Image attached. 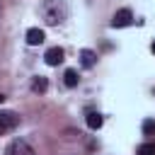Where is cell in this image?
<instances>
[{"mask_svg":"<svg viewBox=\"0 0 155 155\" xmlns=\"http://www.w3.org/2000/svg\"><path fill=\"white\" fill-rule=\"evenodd\" d=\"M63 17H65V5L63 2H58V0L46 2V7H44L46 24H58V22H63Z\"/></svg>","mask_w":155,"mask_h":155,"instance_id":"cell-1","label":"cell"},{"mask_svg":"<svg viewBox=\"0 0 155 155\" xmlns=\"http://www.w3.org/2000/svg\"><path fill=\"white\" fill-rule=\"evenodd\" d=\"M17 126H19V116L15 111H10V109H2L0 111V133H10Z\"/></svg>","mask_w":155,"mask_h":155,"instance_id":"cell-2","label":"cell"},{"mask_svg":"<svg viewBox=\"0 0 155 155\" xmlns=\"http://www.w3.org/2000/svg\"><path fill=\"white\" fill-rule=\"evenodd\" d=\"M5 155H36L34 153V148L27 143V140H12L10 145H7V150H5Z\"/></svg>","mask_w":155,"mask_h":155,"instance_id":"cell-3","label":"cell"},{"mask_svg":"<svg viewBox=\"0 0 155 155\" xmlns=\"http://www.w3.org/2000/svg\"><path fill=\"white\" fill-rule=\"evenodd\" d=\"M128 24H133V12L128 10V7H124V10H119V12H114V17H111V27H128Z\"/></svg>","mask_w":155,"mask_h":155,"instance_id":"cell-4","label":"cell"},{"mask_svg":"<svg viewBox=\"0 0 155 155\" xmlns=\"http://www.w3.org/2000/svg\"><path fill=\"white\" fill-rule=\"evenodd\" d=\"M63 48L61 46H51L46 53H44V61H46V65H58V63H63Z\"/></svg>","mask_w":155,"mask_h":155,"instance_id":"cell-5","label":"cell"},{"mask_svg":"<svg viewBox=\"0 0 155 155\" xmlns=\"http://www.w3.org/2000/svg\"><path fill=\"white\" fill-rule=\"evenodd\" d=\"M41 41H44V31H41L39 27L27 29V44H29V46H39Z\"/></svg>","mask_w":155,"mask_h":155,"instance_id":"cell-6","label":"cell"},{"mask_svg":"<svg viewBox=\"0 0 155 155\" xmlns=\"http://www.w3.org/2000/svg\"><path fill=\"white\" fill-rule=\"evenodd\" d=\"M80 63H82V68H92L97 63V53L90 51V48H82L80 51Z\"/></svg>","mask_w":155,"mask_h":155,"instance_id":"cell-7","label":"cell"},{"mask_svg":"<svg viewBox=\"0 0 155 155\" xmlns=\"http://www.w3.org/2000/svg\"><path fill=\"white\" fill-rule=\"evenodd\" d=\"M31 90H34V92H46V90H48V80H46L44 75H36V78L31 80Z\"/></svg>","mask_w":155,"mask_h":155,"instance_id":"cell-8","label":"cell"},{"mask_svg":"<svg viewBox=\"0 0 155 155\" xmlns=\"http://www.w3.org/2000/svg\"><path fill=\"white\" fill-rule=\"evenodd\" d=\"M87 126H90L92 131L102 128V114H97V111H90V114H87Z\"/></svg>","mask_w":155,"mask_h":155,"instance_id":"cell-9","label":"cell"},{"mask_svg":"<svg viewBox=\"0 0 155 155\" xmlns=\"http://www.w3.org/2000/svg\"><path fill=\"white\" fill-rule=\"evenodd\" d=\"M78 80H80V78H78V70L68 68V70H65V75H63V82H65L68 87H75V85H78Z\"/></svg>","mask_w":155,"mask_h":155,"instance_id":"cell-10","label":"cell"},{"mask_svg":"<svg viewBox=\"0 0 155 155\" xmlns=\"http://www.w3.org/2000/svg\"><path fill=\"white\" fill-rule=\"evenodd\" d=\"M136 155H155V143H143V145H138Z\"/></svg>","mask_w":155,"mask_h":155,"instance_id":"cell-11","label":"cell"},{"mask_svg":"<svg viewBox=\"0 0 155 155\" xmlns=\"http://www.w3.org/2000/svg\"><path fill=\"white\" fill-rule=\"evenodd\" d=\"M143 133L145 136H155V121L153 119H145L143 121Z\"/></svg>","mask_w":155,"mask_h":155,"instance_id":"cell-12","label":"cell"},{"mask_svg":"<svg viewBox=\"0 0 155 155\" xmlns=\"http://www.w3.org/2000/svg\"><path fill=\"white\" fill-rule=\"evenodd\" d=\"M150 51H153V53H155V41H153V44H150Z\"/></svg>","mask_w":155,"mask_h":155,"instance_id":"cell-13","label":"cell"},{"mask_svg":"<svg viewBox=\"0 0 155 155\" xmlns=\"http://www.w3.org/2000/svg\"><path fill=\"white\" fill-rule=\"evenodd\" d=\"M2 102H5V94H0V104H2Z\"/></svg>","mask_w":155,"mask_h":155,"instance_id":"cell-14","label":"cell"}]
</instances>
